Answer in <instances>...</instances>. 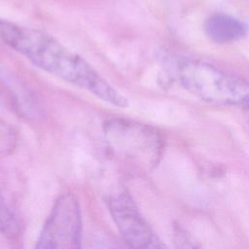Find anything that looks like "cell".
<instances>
[{"label": "cell", "instance_id": "obj_9", "mask_svg": "<svg viewBox=\"0 0 249 249\" xmlns=\"http://www.w3.org/2000/svg\"><path fill=\"white\" fill-rule=\"evenodd\" d=\"M246 110H247V112H248V117H249V108H247Z\"/></svg>", "mask_w": 249, "mask_h": 249}, {"label": "cell", "instance_id": "obj_7", "mask_svg": "<svg viewBox=\"0 0 249 249\" xmlns=\"http://www.w3.org/2000/svg\"><path fill=\"white\" fill-rule=\"evenodd\" d=\"M0 234L15 239L19 234V224L7 201L0 193Z\"/></svg>", "mask_w": 249, "mask_h": 249}, {"label": "cell", "instance_id": "obj_1", "mask_svg": "<svg viewBox=\"0 0 249 249\" xmlns=\"http://www.w3.org/2000/svg\"><path fill=\"white\" fill-rule=\"evenodd\" d=\"M0 39L35 66L111 105L124 108L127 99L87 60L49 33L0 19Z\"/></svg>", "mask_w": 249, "mask_h": 249}, {"label": "cell", "instance_id": "obj_6", "mask_svg": "<svg viewBox=\"0 0 249 249\" xmlns=\"http://www.w3.org/2000/svg\"><path fill=\"white\" fill-rule=\"evenodd\" d=\"M203 29L211 41L226 44L242 39L247 34L248 27L234 16L217 12L211 14L205 19Z\"/></svg>", "mask_w": 249, "mask_h": 249}, {"label": "cell", "instance_id": "obj_4", "mask_svg": "<svg viewBox=\"0 0 249 249\" xmlns=\"http://www.w3.org/2000/svg\"><path fill=\"white\" fill-rule=\"evenodd\" d=\"M82 240V214L75 194L55 200L35 245L38 249H78Z\"/></svg>", "mask_w": 249, "mask_h": 249}, {"label": "cell", "instance_id": "obj_5", "mask_svg": "<svg viewBox=\"0 0 249 249\" xmlns=\"http://www.w3.org/2000/svg\"><path fill=\"white\" fill-rule=\"evenodd\" d=\"M108 206L122 238L129 247L154 248L160 246L152 228L125 190H118L111 194Z\"/></svg>", "mask_w": 249, "mask_h": 249}, {"label": "cell", "instance_id": "obj_2", "mask_svg": "<svg viewBox=\"0 0 249 249\" xmlns=\"http://www.w3.org/2000/svg\"><path fill=\"white\" fill-rule=\"evenodd\" d=\"M171 61L179 83L200 100L249 108V82L205 61L186 57Z\"/></svg>", "mask_w": 249, "mask_h": 249}, {"label": "cell", "instance_id": "obj_8", "mask_svg": "<svg viewBox=\"0 0 249 249\" xmlns=\"http://www.w3.org/2000/svg\"><path fill=\"white\" fill-rule=\"evenodd\" d=\"M17 146V134L14 128L0 118V156L11 154Z\"/></svg>", "mask_w": 249, "mask_h": 249}, {"label": "cell", "instance_id": "obj_3", "mask_svg": "<svg viewBox=\"0 0 249 249\" xmlns=\"http://www.w3.org/2000/svg\"><path fill=\"white\" fill-rule=\"evenodd\" d=\"M103 134L111 154L128 169L147 172L158 163L162 152V138L152 126L124 118L103 123Z\"/></svg>", "mask_w": 249, "mask_h": 249}]
</instances>
